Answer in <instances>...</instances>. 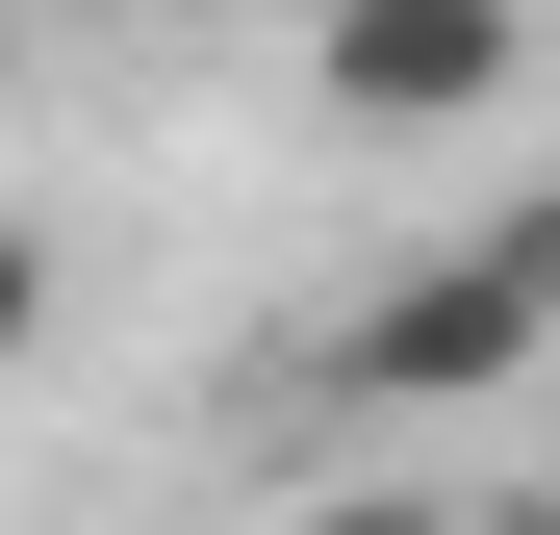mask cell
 I'll list each match as a JSON object with an SVG mask.
<instances>
[{
  "label": "cell",
  "instance_id": "cell-1",
  "mask_svg": "<svg viewBox=\"0 0 560 535\" xmlns=\"http://www.w3.org/2000/svg\"><path fill=\"white\" fill-rule=\"evenodd\" d=\"M306 103L331 128H510L535 103V0H306Z\"/></svg>",
  "mask_w": 560,
  "mask_h": 535
},
{
  "label": "cell",
  "instance_id": "cell-2",
  "mask_svg": "<svg viewBox=\"0 0 560 535\" xmlns=\"http://www.w3.org/2000/svg\"><path fill=\"white\" fill-rule=\"evenodd\" d=\"M535 357H560V332H535V281L458 230V255H408V281H357L331 408H485V383H535Z\"/></svg>",
  "mask_w": 560,
  "mask_h": 535
},
{
  "label": "cell",
  "instance_id": "cell-3",
  "mask_svg": "<svg viewBox=\"0 0 560 535\" xmlns=\"http://www.w3.org/2000/svg\"><path fill=\"white\" fill-rule=\"evenodd\" d=\"M51 306H77V255H51V230H26V205H0V357H26V332H51Z\"/></svg>",
  "mask_w": 560,
  "mask_h": 535
},
{
  "label": "cell",
  "instance_id": "cell-4",
  "mask_svg": "<svg viewBox=\"0 0 560 535\" xmlns=\"http://www.w3.org/2000/svg\"><path fill=\"white\" fill-rule=\"evenodd\" d=\"M485 255H510V281H535V332H560V178H510V205H485Z\"/></svg>",
  "mask_w": 560,
  "mask_h": 535
},
{
  "label": "cell",
  "instance_id": "cell-5",
  "mask_svg": "<svg viewBox=\"0 0 560 535\" xmlns=\"http://www.w3.org/2000/svg\"><path fill=\"white\" fill-rule=\"evenodd\" d=\"M280 535H485V510H433V485H331V510H280Z\"/></svg>",
  "mask_w": 560,
  "mask_h": 535
},
{
  "label": "cell",
  "instance_id": "cell-6",
  "mask_svg": "<svg viewBox=\"0 0 560 535\" xmlns=\"http://www.w3.org/2000/svg\"><path fill=\"white\" fill-rule=\"evenodd\" d=\"M485 535H560V510H485Z\"/></svg>",
  "mask_w": 560,
  "mask_h": 535
}]
</instances>
